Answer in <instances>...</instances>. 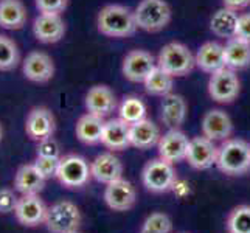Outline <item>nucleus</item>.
Wrapping results in <instances>:
<instances>
[{
	"label": "nucleus",
	"mask_w": 250,
	"mask_h": 233,
	"mask_svg": "<svg viewBox=\"0 0 250 233\" xmlns=\"http://www.w3.org/2000/svg\"><path fill=\"white\" fill-rule=\"evenodd\" d=\"M97 28L103 36L114 39L129 38L139 30L134 10L118 3H110L101 8L97 16Z\"/></svg>",
	"instance_id": "f257e3e1"
},
{
	"label": "nucleus",
	"mask_w": 250,
	"mask_h": 233,
	"mask_svg": "<svg viewBox=\"0 0 250 233\" xmlns=\"http://www.w3.org/2000/svg\"><path fill=\"white\" fill-rule=\"evenodd\" d=\"M216 168L226 176H243L250 169V143L229 139L218 149Z\"/></svg>",
	"instance_id": "f03ea898"
},
{
	"label": "nucleus",
	"mask_w": 250,
	"mask_h": 233,
	"mask_svg": "<svg viewBox=\"0 0 250 233\" xmlns=\"http://www.w3.org/2000/svg\"><path fill=\"white\" fill-rule=\"evenodd\" d=\"M157 65L169 73L172 78H182L189 75L196 67V58L182 42H168L163 45L157 56Z\"/></svg>",
	"instance_id": "7ed1b4c3"
},
{
	"label": "nucleus",
	"mask_w": 250,
	"mask_h": 233,
	"mask_svg": "<svg viewBox=\"0 0 250 233\" xmlns=\"http://www.w3.org/2000/svg\"><path fill=\"white\" fill-rule=\"evenodd\" d=\"M139 30L159 33L171 23L172 10L167 0H142L134 10Z\"/></svg>",
	"instance_id": "20e7f679"
},
{
	"label": "nucleus",
	"mask_w": 250,
	"mask_h": 233,
	"mask_svg": "<svg viewBox=\"0 0 250 233\" xmlns=\"http://www.w3.org/2000/svg\"><path fill=\"white\" fill-rule=\"evenodd\" d=\"M142 184L154 194L171 191L177 184V172L174 165L160 157L149 160L142 171Z\"/></svg>",
	"instance_id": "39448f33"
},
{
	"label": "nucleus",
	"mask_w": 250,
	"mask_h": 233,
	"mask_svg": "<svg viewBox=\"0 0 250 233\" xmlns=\"http://www.w3.org/2000/svg\"><path fill=\"white\" fill-rule=\"evenodd\" d=\"M81 212L72 201H58L48 207L44 226L50 233H73L81 226Z\"/></svg>",
	"instance_id": "423d86ee"
},
{
	"label": "nucleus",
	"mask_w": 250,
	"mask_h": 233,
	"mask_svg": "<svg viewBox=\"0 0 250 233\" xmlns=\"http://www.w3.org/2000/svg\"><path fill=\"white\" fill-rule=\"evenodd\" d=\"M58 182L64 188L78 190L89 184L92 179L90 163L83 155L78 154H67L61 157L56 174Z\"/></svg>",
	"instance_id": "0eeeda50"
},
{
	"label": "nucleus",
	"mask_w": 250,
	"mask_h": 233,
	"mask_svg": "<svg viewBox=\"0 0 250 233\" xmlns=\"http://www.w3.org/2000/svg\"><path fill=\"white\" fill-rule=\"evenodd\" d=\"M207 90L213 101L219 105H231L235 100H238L241 93V81L235 70L227 67L219 68L208 78Z\"/></svg>",
	"instance_id": "6e6552de"
},
{
	"label": "nucleus",
	"mask_w": 250,
	"mask_h": 233,
	"mask_svg": "<svg viewBox=\"0 0 250 233\" xmlns=\"http://www.w3.org/2000/svg\"><path fill=\"white\" fill-rule=\"evenodd\" d=\"M157 67V59L143 48L131 50L123 58L122 73L131 83H145L148 75Z\"/></svg>",
	"instance_id": "1a4fd4ad"
},
{
	"label": "nucleus",
	"mask_w": 250,
	"mask_h": 233,
	"mask_svg": "<svg viewBox=\"0 0 250 233\" xmlns=\"http://www.w3.org/2000/svg\"><path fill=\"white\" fill-rule=\"evenodd\" d=\"M25 132L30 140L36 143L53 137L56 132V118L53 112L44 106L33 107L25 120Z\"/></svg>",
	"instance_id": "9d476101"
},
{
	"label": "nucleus",
	"mask_w": 250,
	"mask_h": 233,
	"mask_svg": "<svg viewBox=\"0 0 250 233\" xmlns=\"http://www.w3.org/2000/svg\"><path fill=\"white\" fill-rule=\"evenodd\" d=\"M55 61L45 51L33 50L22 61V73L28 81L45 84L55 76Z\"/></svg>",
	"instance_id": "9b49d317"
},
{
	"label": "nucleus",
	"mask_w": 250,
	"mask_h": 233,
	"mask_svg": "<svg viewBox=\"0 0 250 233\" xmlns=\"http://www.w3.org/2000/svg\"><path fill=\"white\" fill-rule=\"evenodd\" d=\"M218 149L219 146H216V142L207 139L205 135L193 137V139H189L185 160L194 169H208L213 165H216Z\"/></svg>",
	"instance_id": "f8f14e48"
},
{
	"label": "nucleus",
	"mask_w": 250,
	"mask_h": 233,
	"mask_svg": "<svg viewBox=\"0 0 250 233\" xmlns=\"http://www.w3.org/2000/svg\"><path fill=\"white\" fill-rule=\"evenodd\" d=\"M48 207L41 199L39 194H27L21 196L17 207L14 210V216L17 222L23 227L34 229L45 222Z\"/></svg>",
	"instance_id": "ddd939ff"
},
{
	"label": "nucleus",
	"mask_w": 250,
	"mask_h": 233,
	"mask_svg": "<svg viewBox=\"0 0 250 233\" xmlns=\"http://www.w3.org/2000/svg\"><path fill=\"white\" fill-rule=\"evenodd\" d=\"M103 197H104V202L110 210L127 212L134 209L137 202V190L132 182L122 177L106 185Z\"/></svg>",
	"instance_id": "4468645a"
},
{
	"label": "nucleus",
	"mask_w": 250,
	"mask_h": 233,
	"mask_svg": "<svg viewBox=\"0 0 250 233\" xmlns=\"http://www.w3.org/2000/svg\"><path fill=\"white\" fill-rule=\"evenodd\" d=\"M84 105L89 114L98 115L101 118H107L118 109V100L117 95L109 85L97 84L92 85L87 90V93H85Z\"/></svg>",
	"instance_id": "2eb2a0df"
},
{
	"label": "nucleus",
	"mask_w": 250,
	"mask_h": 233,
	"mask_svg": "<svg viewBox=\"0 0 250 233\" xmlns=\"http://www.w3.org/2000/svg\"><path fill=\"white\" fill-rule=\"evenodd\" d=\"M202 135L213 142H226L233 134V122L222 109L207 110L201 122Z\"/></svg>",
	"instance_id": "dca6fc26"
},
{
	"label": "nucleus",
	"mask_w": 250,
	"mask_h": 233,
	"mask_svg": "<svg viewBox=\"0 0 250 233\" xmlns=\"http://www.w3.org/2000/svg\"><path fill=\"white\" fill-rule=\"evenodd\" d=\"M188 143L189 139L185 132H182L180 129H168L160 137V140L157 143L159 157L172 163V165H176V163L187 159Z\"/></svg>",
	"instance_id": "f3484780"
},
{
	"label": "nucleus",
	"mask_w": 250,
	"mask_h": 233,
	"mask_svg": "<svg viewBox=\"0 0 250 233\" xmlns=\"http://www.w3.org/2000/svg\"><path fill=\"white\" fill-rule=\"evenodd\" d=\"M33 34L41 44H56L65 34V22L62 16L39 13L33 22Z\"/></svg>",
	"instance_id": "a211bd4d"
},
{
	"label": "nucleus",
	"mask_w": 250,
	"mask_h": 233,
	"mask_svg": "<svg viewBox=\"0 0 250 233\" xmlns=\"http://www.w3.org/2000/svg\"><path fill=\"white\" fill-rule=\"evenodd\" d=\"M188 105L182 95L171 92L162 97L160 103V120L168 129H180L187 120Z\"/></svg>",
	"instance_id": "6ab92c4d"
},
{
	"label": "nucleus",
	"mask_w": 250,
	"mask_h": 233,
	"mask_svg": "<svg viewBox=\"0 0 250 233\" xmlns=\"http://www.w3.org/2000/svg\"><path fill=\"white\" fill-rule=\"evenodd\" d=\"M123 163L117 155L109 151V152H101L98 154L90 162V171L92 177L100 184H110L114 180H118L123 177Z\"/></svg>",
	"instance_id": "aec40b11"
},
{
	"label": "nucleus",
	"mask_w": 250,
	"mask_h": 233,
	"mask_svg": "<svg viewBox=\"0 0 250 233\" xmlns=\"http://www.w3.org/2000/svg\"><path fill=\"white\" fill-rule=\"evenodd\" d=\"M47 179L34 167V163H25L14 174V190L21 196L39 194L45 187Z\"/></svg>",
	"instance_id": "412c9836"
},
{
	"label": "nucleus",
	"mask_w": 250,
	"mask_h": 233,
	"mask_svg": "<svg viewBox=\"0 0 250 233\" xmlns=\"http://www.w3.org/2000/svg\"><path fill=\"white\" fill-rule=\"evenodd\" d=\"M101 143L107 149L114 151H125L131 146V132H129V125L123 122L122 118H110L104 125Z\"/></svg>",
	"instance_id": "4be33fe9"
},
{
	"label": "nucleus",
	"mask_w": 250,
	"mask_h": 233,
	"mask_svg": "<svg viewBox=\"0 0 250 233\" xmlns=\"http://www.w3.org/2000/svg\"><path fill=\"white\" fill-rule=\"evenodd\" d=\"M196 67L204 73H214L219 68L226 67L224 63V45L216 41H208L197 48L196 51Z\"/></svg>",
	"instance_id": "5701e85b"
},
{
	"label": "nucleus",
	"mask_w": 250,
	"mask_h": 233,
	"mask_svg": "<svg viewBox=\"0 0 250 233\" xmlns=\"http://www.w3.org/2000/svg\"><path fill=\"white\" fill-rule=\"evenodd\" d=\"M129 132H131L132 148L143 149V151L157 146L162 137L159 126L149 118H143L134 125H129Z\"/></svg>",
	"instance_id": "b1692460"
},
{
	"label": "nucleus",
	"mask_w": 250,
	"mask_h": 233,
	"mask_svg": "<svg viewBox=\"0 0 250 233\" xmlns=\"http://www.w3.org/2000/svg\"><path fill=\"white\" fill-rule=\"evenodd\" d=\"M28 21V13L22 0H0V28L17 31Z\"/></svg>",
	"instance_id": "393cba45"
},
{
	"label": "nucleus",
	"mask_w": 250,
	"mask_h": 233,
	"mask_svg": "<svg viewBox=\"0 0 250 233\" xmlns=\"http://www.w3.org/2000/svg\"><path fill=\"white\" fill-rule=\"evenodd\" d=\"M224 63L231 70H246L250 67V44L238 38L227 39L224 44Z\"/></svg>",
	"instance_id": "a878e982"
},
{
	"label": "nucleus",
	"mask_w": 250,
	"mask_h": 233,
	"mask_svg": "<svg viewBox=\"0 0 250 233\" xmlns=\"http://www.w3.org/2000/svg\"><path fill=\"white\" fill-rule=\"evenodd\" d=\"M106 118H101L93 114H84L80 117L75 126V134L78 140L84 145H98L101 143L103 131H104Z\"/></svg>",
	"instance_id": "bb28decb"
},
{
	"label": "nucleus",
	"mask_w": 250,
	"mask_h": 233,
	"mask_svg": "<svg viewBox=\"0 0 250 233\" xmlns=\"http://www.w3.org/2000/svg\"><path fill=\"white\" fill-rule=\"evenodd\" d=\"M238 17H239L238 11L231 10V8L227 6L219 8L210 17V31L216 38H222L226 41L235 38Z\"/></svg>",
	"instance_id": "cd10ccee"
},
{
	"label": "nucleus",
	"mask_w": 250,
	"mask_h": 233,
	"mask_svg": "<svg viewBox=\"0 0 250 233\" xmlns=\"http://www.w3.org/2000/svg\"><path fill=\"white\" fill-rule=\"evenodd\" d=\"M143 85H145V92L148 95H152V97H165V95L172 92V87H174V78H172L169 73H167L165 70H162V68L157 65L148 75Z\"/></svg>",
	"instance_id": "c85d7f7f"
},
{
	"label": "nucleus",
	"mask_w": 250,
	"mask_h": 233,
	"mask_svg": "<svg viewBox=\"0 0 250 233\" xmlns=\"http://www.w3.org/2000/svg\"><path fill=\"white\" fill-rule=\"evenodd\" d=\"M146 112H148L146 103L137 95H127L118 105V117L127 125H134L146 118Z\"/></svg>",
	"instance_id": "c756f323"
},
{
	"label": "nucleus",
	"mask_w": 250,
	"mask_h": 233,
	"mask_svg": "<svg viewBox=\"0 0 250 233\" xmlns=\"http://www.w3.org/2000/svg\"><path fill=\"white\" fill-rule=\"evenodd\" d=\"M21 64V51L16 42L6 36L0 34V72H11Z\"/></svg>",
	"instance_id": "7c9ffc66"
},
{
	"label": "nucleus",
	"mask_w": 250,
	"mask_h": 233,
	"mask_svg": "<svg viewBox=\"0 0 250 233\" xmlns=\"http://www.w3.org/2000/svg\"><path fill=\"white\" fill-rule=\"evenodd\" d=\"M227 233H250V205L243 204L231 209L226 219Z\"/></svg>",
	"instance_id": "2f4dec72"
},
{
	"label": "nucleus",
	"mask_w": 250,
	"mask_h": 233,
	"mask_svg": "<svg viewBox=\"0 0 250 233\" xmlns=\"http://www.w3.org/2000/svg\"><path fill=\"white\" fill-rule=\"evenodd\" d=\"M142 226L149 229L156 233H171L172 232V221L167 213L154 212L143 221Z\"/></svg>",
	"instance_id": "473e14b6"
},
{
	"label": "nucleus",
	"mask_w": 250,
	"mask_h": 233,
	"mask_svg": "<svg viewBox=\"0 0 250 233\" xmlns=\"http://www.w3.org/2000/svg\"><path fill=\"white\" fill-rule=\"evenodd\" d=\"M59 162L61 159H56V157H42V155H36L34 159V167L39 169V172L44 176L47 180L51 177H56L58 174V168H59Z\"/></svg>",
	"instance_id": "72a5a7b5"
},
{
	"label": "nucleus",
	"mask_w": 250,
	"mask_h": 233,
	"mask_svg": "<svg viewBox=\"0 0 250 233\" xmlns=\"http://www.w3.org/2000/svg\"><path fill=\"white\" fill-rule=\"evenodd\" d=\"M36 10L42 14H61L67 10L68 0H34Z\"/></svg>",
	"instance_id": "f704fd0d"
},
{
	"label": "nucleus",
	"mask_w": 250,
	"mask_h": 233,
	"mask_svg": "<svg viewBox=\"0 0 250 233\" xmlns=\"http://www.w3.org/2000/svg\"><path fill=\"white\" fill-rule=\"evenodd\" d=\"M19 196L16 194V190L11 188H0V214L14 213Z\"/></svg>",
	"instance_id": "c9c22d12"
},
{
	"label": "nucleus",
	"mask_w": 250,
	"mask_h": 233,
	"mask_svg": "<svg viewBox=\"0 0 250 233\" xmlns=\"http://www.w3.org/2000/svg\"><path fill=\"white\" fill-rule=\"evenodd\" d=\"M36 155H42V157H56L61 159V146L55 140V137H50L42 142H38L36 146Z\"/></svg>",
	"instance_id": "e433bc0d"
},
{
	"label": "nucleus",
	"mask_w": 250,
	"mask_h": 233,
	"mask_svg": "<svg viewBox=\"0 0 250 233\" xmlns=\"http://www.w3.org/2000/svg\"><path fill=\"white\" fill-rule=\"evenodd\" d=\"M235 38L246 41L250 44V13H243L238 17V23H236V33Z\"/></svg>",
	"instance_id": "4c0bfd02"
},
{
	"label": "nucleus",
	"mask_w": 250,
	"mask_h": 233,
	"mask_svg": "<svg viewBox=\"0 0 250 233\" xmlns=\"http://www.w3.org/2000/svg\"><path fill=\"white\" fill-rule=\"evenodd\" d=\"M222 6L231 8V10L239 13L250 6V0H222Z\"/></svg>",
	"instance_id": "58836bf2"
},
{
	"label": "nucleus",
	"mask_w": 250,
	"mask_h": 233,
	"mask_svg": "<svg viewBox=\"0 0 250 233\" xmlns=\"http://www.w3.org/2000/svg\"><path fill=\"white\" fill-rule=\"evenodd\" d=\"M140 233H156V232H152V230H149V229H146L145 226H142V227H140Z\"/></svg>",
	"instance_id": "ea45409f"
},
{
	"label": "nucleus",
	"mask_w": 250,
	"mask_h": 233,
	"mask_svg": "<svg viewBox=\"0 0 250 233\" xmlns=\"http://www.w3.org/2000/svg\"><path fill=\"white\" fill-rule=\"evenodd\" d=\"M2 139H3V127L0 125V142H2Z\"/></svg>",
	"instance_id": "a19ab883"
},
{
	"label": "nucleus",
	"mask_w": 250,
	"mask_h": 233,
	"mask_svg": "<svg viewBox=\"0 0 250 233\" xmlns=\"http://www.w3.org/2000/svg\"><path fill=\"white\" fill-rule=\"evenodd\" d=\"M180 233H187V232H180Z\"/></svg>",
	"instance_id": "79ce46f5"
},
{
	"label": "nucleus",
	"mask_w": 250,
	"mask_h": 233,
	"mask_svg": "<svg viewBox=\"0 0 250 233\" xmlns=\"http://www.w3.org/2000/svg\"><path fill=\"white\" fill-rule=\"evenodd\" d=\"M73 233H80V232H73Z\"/></svg>",
	"instance_id": "37998d69"
}]
</instances>
